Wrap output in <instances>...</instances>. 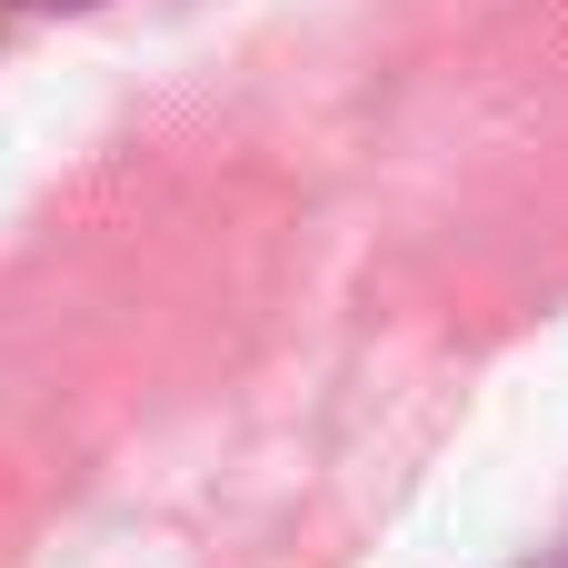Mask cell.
Masks as SVG:
<instances>
[{"instance_id":"1","label":"cell","mask_w":568,"mask_h":568,"mask_svg":"<svg viewBox=\"0 0 568 568\" xmlns=\"http://www.w3.org/2000/svg\"><path fill=\"white\" fill-rule=\"evenodd\" d=\"M20 10H90V0H20Z\"/></svg>"}]
</instances>
